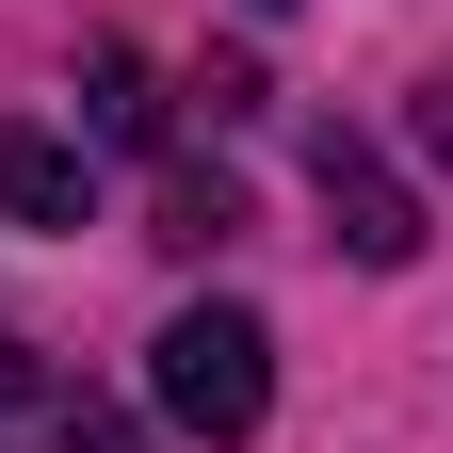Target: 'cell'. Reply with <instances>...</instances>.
Segmentation results:
<instances>
[{
	"mask_svg": "<svg viewBox=\"0 0 453 453\" xmlns=\"http://www.w3.org/2000/svg\"><path fill=\"white\" fill-rule=\"evenodd\" d=\"M308 179H324V211H340V243H357L372 275H405V259H421V195L388 179V162H372L357 130H308Z\"/></svg>",
	"mask_w": 453,
	"mask_h": 453,
	"instance_id": "7a4b0ae2",
	"label": "cell"
},
{
	"mask_svg": "<svg viewBox=\"0 0 453 453\" xmlns=\"http://www.w3.org/2000/svg\"><path fill=\"white\" fill-rule=\"evenodd\" d=\"M259 17H275V0H259Z\"/></svg>",
	"mask_w": 453,
	"mask_h": 453,
	"instance_id": "8992f818",
	"label": "cell"
},
{
	"mask_svg": "<svg viewBox=\"0 0 453 453\" xmlns=\"http://www.w3.org/2000/svg\"><path fill=\"white\" fill-rule=\"evenodd\" d=\"M33 453H146V437L113 421V405H81V388H49V405H33Z\"/></svg>",
	"mask_w": 453,
	"mask_h": 453,
	"instance_id": "5b68a950",
	"label": "cell"
},
{
	"mask_svg": "<svg viewBox=\"0 0 453 453\" xmlns=\"http://www.w3.org/2000/svg\"><path fill=\"white\" fill-rule=\"evenodd\" d=\"M0 211H17V226H97L81 146H49V130H17V113H0Z\"/></svg>",
	"mask_w": 453,
	"mask_h": 453,
	"instance_id": "3957f363",
	"label": "cell"
},
{
	"mask_svg": "<svg viewBox=\"0 0 453 453\" xmlns=\"http://www.w3.org/2000/svg\"><path fill=\"white\" fill-rule=\"evenodd\" d=\"M226 226H243V195H226L211 162H179V179H162V243H226Z\"/></svg>",
	"mask_w": 453,
	"mask_h": 453,
	"instance_id": "277c9868",
	"label": "cell"
},
{
	"mask_svg": "<svg viewBox=\"0 0 453 453\" xmlns=\"http://www.w3.org/2000/svg\"><path fill=\"white\" fill-rule=\"evenodd\" d=\"M146 405L179 421L195 453H243L275 421V340H259V308H179V324L146 340Z\"/></svg>",
	"mask_w": 453,
	"mask_h": 453,
	"instance_id": "6da1fadb",
	"label": "cell"
}]
</instances>
